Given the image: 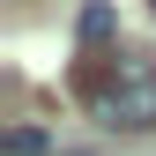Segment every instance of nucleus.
Segmentation results:
<instances>
[{
	"label": "nucleus",
	"mask_w": 156,
	"mask_h": 156,
	"mask_svg": "<svg viewBox=\"0 0 156 156\" xmlns=\"http://www.w3.org/2000/svg\"><path fill=\"white\" fill-rule=\"evenodd\" d=\"M0 156H52V134L23 119V126H8V134H0Z\"/></svg>",
	"instance_id": "2"
},
{
	"label": "nucleus",
	"mask_w": 156,
	"mask_h": 156,
	"mask_svg": "<svg viewBox=\"0 0 156 156\" xmlns=\"http://www.w3.org/2000/svg\"><path fill=\"white\" fill-rule=\"evenodd\" d=\"M89 119L112 134L156 126V60L149 52H112L104 60V74L89 82Z\"/></svg>",
	"instance_id": "1"
},
{
	"label": "nucleus",
	"mask_w": 156,
	"mask_h": 156,
	"mask_svg": "<svg viewBox=\"0 0 156 156\" xmlns=\"http://www.w3.org/2000/svg\"><path fill=\"white\" fill-rule=\"evenodd\" d=\"M67 156H82V149H67Z\"/></svg>",
	"instance_id": "4"
},
{
	"label": "nucleus",
	"mask_w": 156,
	"mask_h": 156,
	"mask_svg": "<svg viewBox=\"0 0 156 156\" xmlns=\"http://www.w3.org/2000/svg\"><path fill=\"white\" fill-rule=\"evenodd\" d=\"M74 30H82V45H104V37L119 30V15H112V8H82V23H74Z\"/></svg>",
	"instance_id": "3"
}]
</instances>
